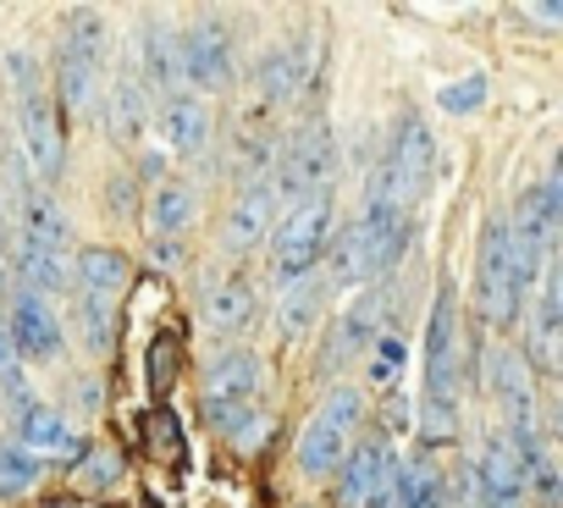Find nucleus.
Listing matches in <instances>:
<instances>
[{"label": "nucleus", "mask_w": 563, "mask_h": 508, "mask_svg": "<svg viewBox=\"0 0 563 508\" xmlns=\"http://www.w3.org/2000/svg\"><path fill=\"white\" fill-rule=\"evenodd\" d=\"M464 420V382H459V294L453 283L437 288L431 299V321H426V404H420V426L431 442L459 437Z\"/></svg>", "instance_id": "obj_1"}, {"label": "nucleus", "mask_w": 563, "mask_h": 508, "mask_svg": "<svg viewBox=\"0 0 563 508\" xmlns=\"http://www.w3.org/2000/svg\"><path fill=\"white\" fill-rule=\"evenodd\" d=\"M332 172H338L332 128H327L321 117H310V122H299V128L288 133V144H276V161H271L265 183H271V194H276L282 210H294V205L327 194V188H332Z\"/></svg>", "instance_id": "obj_2"}, {"label": "nucleus", "mask_w": 563, "mask_h": 508, "mask_svg": "<svg viewBox=\"0 0 563 508\" xmlns=\"http://www.w3.org/2000/svg\"><path fill=\"white\" fill-rule=\"evenodd\" d=\"M332 221H338L332 216V188L276 216V227H271V277L282 288L316 277L321 254H327V238H332Z\"/></svg>", "instance_id": "obj_3"}, {"label": "nucleus", "mask_w": 563, "mask_h": 508, "mask_svg": "<svg viewBox=\"0 0 563 508\" xmlns=\"http://www.w3.org/2000/svg\"><path fill=\"white\" fill-rule=\"evenodd\" d=\"M530 294L519 288V266H514V243H508V221L492 216L475 249V310L492 327H514L525 316Z\"/></svg>", "instance_id": "obj_4"}, {"label": "nucleus", "mask_w": 563, "mask_h": 508, "mask_svg": "<svg viewBox=\"0 0 563 508\" xmlns=\"http://www.w3.org/2000/svg\"><path fill=\"white\" fill-rule=\"evenodd\" d=\"M360 420H365V393L349 387V382L327 387L321 409H316V415L305 420V431H299V470H305L310 481H327V475L343 464V442L360 431Z\"/></svg>", "instance_id": "obj_5"}, {"label": "nucleus", "mask_w": 563, "mask_h": 508, "mask_svg": "<svg viewBox=\"0 0 563 508\" xmlns=\"http://www.w3.org/2000/svg\"><path fill=\"white\" fill-rule=\"evenodd\" d=\"M431 172H437V133L426 117H398L393 128V144H387V161H382V177L376 188L398 205V210H415L431 188Z\"/></svg>", "instance_id": "obj_6"}, {"label": "nucleus", "mask_w": 563, "mask_h": 508, "mask_svg": "<svg viewBox=\"0 0 563 508\" xmlns=\"http://www.w3.org/2000/svg\"><path fill=\"white\" fill-rule=\"evenodd\" d=\"M183 84L199 95H221L238 84V51H232V29L221 18H199L183 34Z\"/></svg>", "instance_id": "obj_7"}, {"label": "nucleus", "mask_w": 563, "mask_h": 508, "mask_svg": "<svg viewBox=\"0 0 563 508\" xmlns=\"http://www.w3.org/2000/svg\"><path fill=\"white\" fill-rule=\"evenodd\" d=\"M18 139H23V166L40 183H62V172H67V133H62V117H56L45 89L18 100Z\"/></svg>", "instance_id": "obj_8"}, {"label": "nucleus", "mask_w": 563, "mask_h": 508, "mask_svg": "<svg viewBox=\"0 0 563 508\" xmlns=\"http://www.w3.org/2000/svg\"><path fill=\"white\" fill-rule=\"evenodd\" d=\"M486 382H492V393H497V404H503V437L525 453V448L536 442V398H530V371H525V360L497 343V349L486 354Z\"/></svg>", "instance_id": "obj_9"}, {"label": "nucleus", "mask_w": 563, "mask_h": 508, "mask_svg": "<svg viewBox=\"0 0 563 508\" xmlns=\"http://www.w3.org/2000/svg\"><path fill=\"white\" fill-rule=\"evenodd\" d=\"M470 486H475V508H530L525 503V459L503 431L481 442V453L470 464Z\"/></svg>", "instance_id": "obj_10"}, {"label": "nucleus", "mask_w": 563, "mask_h": 508, "mask_svg": "<svg viewBox=\"0 0 563 508\" xmlns=\"http://www.w3.org/2000/svg\"><path fill=\"white\" fill-rule=\"evenodd\" d=\"M276 216H282V205H276L271 183H265V177H260V183H243V188H238V199L227 205L221 254H227V261H243V254H254V249L271 238Z\"/></svg>", "instance_id": "obj_11"}, {"label": "nucleus", "mask_w": 563, "mask_h": 508, "mask_svg": "<svg viewBox=\"0 0 563 508\" xmlns=\"http://www.w3.org/2000/svg\"><path fill=\"white\" fill-rule=\"evenodd\" d=\"M7 338H12V349H18V360H56L62 349H67V332H62V321H56V310L40 299V294H23V288H12V305H7Z\"/></svg>", "instance_id": "obj_12"}, {"label": "nucleus", "mask_w": 563, "mask_h": 508, "mask_svg": "<svg viewBox=\"0 0 563 508\" xmlns=\"http://www.w3.org/2000/svg\"><path fill=\"white\" fill-rule=\"evenodd\" d=\"M387 486H393V448L371 437L343 459L338 508H387Z\"/></svg>", "instance_id": "obj_13"}, {"label": "nucleus", "mask_w": 563, "mask_h": 508, "mask_svg": "<svg viewBox=\"0 0 563 508\" xmlns=\"http://www.w3.org/2000/svg\"><path fill=\"white\" fill-rule=\"evenodd\" d=\"M382 338V288H360L354 305L338 316L332 338H327V354H321V371H338V365H354L360 354H371V343Z\"/></svg>", "instance_id": "obj_14"}, {"label": "nucleus", "mask_w": 563, "mask_h": 508, "mask_svg": "<svg viewBox=\"0 0 563 508\" xmlns=\"http://www.w3.org/2000/svg\"><path fill=\"white\" fill-rule=\"evenodd\" d=\"M265 387V360L249 354V349H227L205 365V382H199V404L205 409H221V404H254Z\"/></svg>", "instance_id": "obj_15"}, {"label": "nucleus", "mask_w": 563, "mask_h": 508, "mask_svg": "<svg viewBox=\"0 0 563 508\" xmlns=\"http://www.w3.org/2000/svg\"><path fill=\"white\" fill-rule=\"evenodd\" d=\"M199 316L210 332L232 338L254 321V283L243 272H205V288H199Z\"/></svg>", "instance_id": "obj_16"}, {"label": "nucleus", "mask_w": 563, "mask_h": 508, "mask_svg": "<svg viewBox=\"0 0 563 508\" xmlns=\"http://www.w3.org/2000/svg\"><path fill=\"white\" fill-rule=\"evenodd\" d=\"M155 133L177 161H199L210 150V106L199 95H172L155 111Z\"/></svg>", "instance_id": "obj_17"}, {"label": "nucleus", "mask_w": 563, "mask_h": 508, "mask_svg": "<svg viewBox=\"0 0 563 508\" xmlns=\"http://www.w3.org/2000/svg\"><path fill=\"white\" fill-rule=\"evenodd\" d=\"M563 283H558V261L541 272V283H536V294H530V305H525V316H530V338H525V349H530V365L541 371V376H558V294Z\"/></svg>", "instance_id": "obj_18"}, {"label": "nucleus", "mask_w": 563, "mask_h": 508, "mask_svg": "<svg viewBox=\"0 0 563 508\" xmlns=\"http://www.w3.org/2000/svg\"><path fill=\"white\" fill-rule=\"evenodd\" d=\"M305 84H310V73H305V51H299V45H276V51H265L260 67H254V89H260V106H265V111L299 106Z\"/></svg>", "instance_id": "obj_19"}, {"label": "nucleus", "mask_w": 563, "mask_h": 508, "mask_svg": "<svg viewBox=\"0 0 563 508\" xmlns=\"http://www.w3.org/2000/svg\"><path fill=\"white\" fill-rule=\"evenodd\" d=\"M360 238H365V249H371V266H376V277L404 254V243H409V210H398L382 188H371V205H365V216H360Z\"/></svg>", "instance_id": "obj_20"}, {"label": "nucleus", "mask_w": 563, "mask_h": 508, "mask_svg": "<svg viewBox=\"0 0 563 508\" xmlns=\"http://www.w3.org/2000/svg\"><path fill=\"white\" fill-rule=\"evenodd\" d=\"M7 261H12V283H18L23 294H40L45 305L73 288V261H67V254H56V249L18 243V249H7Z\"/></svg>", "instance_id": "obj_21"}, {"label": "nucleus", "mask_w": 563, "mask_h": 508, "mask_svg": "<svg viewBox=\"0 0 563 508\" xmlns=\"http://www.w3.org/2000/svg\"><path fill=\"white\" fill-rule=\"evenodd\" d=\"M327 288H371L376 283V266H371V249H365V238H360V221H349L343 232H332L327 238Z\"/></svg>", "instance_id": "obj_22"}, {"label": "nucleus", "mask_w": 563, "mask_h": 508, "mask_svg": "<svg viewBox=\"0 0 563 508\" xmlns=\"http://www.w3.org/2000/svg\"><path fill=\"white\" fill-rule=\"evenodd\" d=\"M128 277H133L128 254L111 249V243H89L73 261V283H84V294H95V299H117L128 288Z\"/></svg>", "instance_id": "obj_23"}, {"label": "nucleus", "mask_w": 563, "mask_h": 508, "mask_svg": "<svg viewBox=\"0 0 563 508\" xmlns=\"http://www.w3.org/2000/svg\"><path fill=\"white\" fill-rule=\"evenodd\" d=\"M144 78L161 89V100L183 95V34L172 23L144 29Z\"/></svg>", "instance_id": "obj_24"}, {"label": "nucleus", "mask_w": 563, "mask_h": 508, "mask_svg": "<svg viewBox=\"0 0 563 508\" xmlns=\"http://www.w3.org/2000/svg\"><path fill=\"white\" fill-rule=\"evenodd\" d=\"M144 128H150L144 78H133V73H117V84H111V100H106V133H111L117 144H139V139H144Z\"/></svg>", "instance_id": "obj_25"}, {"label": "nucleus", "mask_w": 563, "mask_h": 508, "mask_svg": "<svg viewBox=\"0 0 563 508\" xmlns=\"http://www.w3.org/2000/svg\"><path fill=\"white\" fill-rule=\"evenodd\" d=\"M18 243H34V249H56V254H67L73 249V221H67V210L51 199V194H23V238Z\"/></svg>", "instance_id": "obj_26"}, {"label": "nucleus", "mask_w": 563, "mask_h": 508, "mask_svg": "<svg viewBox=\"0 0 563 508\" xmlns=\"http://www.w3.org/2000/svg\"><path fill=\"white\" fill-rule=\"evenodd\" d=\"M18 448L23 453H84V442L73 437V426L56 415V409H45V404H29L23 415H18Z\"/></svg>", "instance_id": "obj_27"}, {"label": "nucleus", "mask_w": 563, "mask_h": 508, "mask_svg": "<svg viewBox=\"0 0 563 508\" xmlns=\"http://www.w3.org/2000/svg\"><path fill=\"white\" fill-rule=\"evenodd\" d=\"M100 73H106V67H95V62L62 51V56H56V95H62V111L95 117V111H100Z\"/></svg>", "instance_id": "obj_28"}, {"label": "nucleus", "mask_w": 563, "mask_h": 508, "mask_svg": "<svg viewBox=\"0 0 563 508\" xmlns=\"http://www.w3.org/2000/svg\"><path fill=\"white\" fill-rule=\"evenodd\" d=\"M321 310H327V283L321 277H305L294 288H282V299H276V332L282 338H310L316 321H321Z\"/></svg>", "instance_id": "obj_29"}, {"label": "nucleus", "mask_w": 563, "mask_h": 508, "mask_svg": "<svg viewBox=\"0 0 563 508\" xmlns=\"http://www.w3.org/2000/svg\"><path fill=\"white\" fill-rule=\"evenodd\" d=\"M194 216H199V199H194L188 183H155L150 210H144L150 238H183V232L194 227Z\"/></svg>", "instance_id": "obj_30"}, {"label": "nucleus", "mask_w": 563, "mask_h": 508, "mask_svg": "<svg viewBox=\"0 0 563 508\" xmlns=\"http://www.w3.org/2000/svg\"><path fill=\"white\" fill-rule=\"evenodd\" d=\"M519 459H525V503L558 508V503H563V481H558V453H552V442L536 437Z\"/></svg>", "instance_id": "obj_31"}, {"label": "nucleus", "mask_w": 563, "mask_h": 508, "mask_svg": "<svg viewBox=\"0 0 563 508\" xmlns=\"http://www.w3.org/2000/svg\"><path fill=\"white\" fill-rule=\"evenodd\" d=\"M62 51H73V56H84V62H95V67H111V29H106V18L100 12H67V34H62Z\"/></svg>", "instance_id": "obj_32"}, {"label": "nucleus", "mask_w": 563, "mask_h": 508, "mask_svg": "<svg viewBox=\"0 0 563 508\" xmlns=\"http://www.w3.org/2000/svg\"><path fill=\"white\" fill-rule=\"evenodd\" d=\"M73 327H78L84 354H111V343H117V299L78 294V316H73Z\"/></svg>", "instance_id": "obj_33"}, {"label": "nucleus", "mask_w": 563, "mask_h": 508, "mask_svg": "<svg viewBox=\"0 0 563 508\" xmlns=\"http://www.w3.org/2000/svg\"><path fill=\"white\" fill-rule=\"evenodd\" d=\"M205 420H210L227 442H238L243 453L260 448V442H265V426H271V415L254 409V404H221V409H205Z\"/></svg>", "instance_id": "obj_34"}, {"label": "nucleus", "mask_w": 563, "mask_h": 508, "mask_svg": "<svg viewBox=\"0 0 563 508\" xmlns=\"http://www.w3.org/2000/svg\"><path fill=\"white\" fill-rule=\"evenodd\" d=\"M40 481V459L23 453L18 442H0V497H23Z\"/></svg>", "instance_id": "obj_35"}, {"label": "nucleus", "mask_w": 563, "mask_h": 508, "mask_svg": "<svg viewBox=\"0 0 563 508\" xmlns=\"http://www.w3.org/2000/svg\"><path fill=\"white\" fill-rule=\"evenodd\" d=\"M398 382H404V338H398V332H382V338L371 343V387L393 393Z\"/></svg>", "instance_id": "obj_36"}, {"label": "nucleus", "mask_w": 563, "mask_h": 508, "mask_svg": "<svg viewBox=\"0 0 563 508\" xmlns=\"http://www.w3.org/2000/svg\"><path fill=\"white\" fill-rule=\"evenodd\" d=\"M481 100H486V73H470V78H459L437 95V106L448 117H470V111H481Z\"/></svg>", "instance_id": "obj_37"}, {"label": "nucleus", "mask_w": 563, "mask_h": 508, "mask_svg": "<svg viewBox=\"0 0 563 508\" xmlns=\"http://www.w3.org/2000/svg\"><path fill=\"white\" fill-rule=\"evenodd\" d=\"M78 459H84V470H73V475H78V486L106 492V486H117V481H122V459H117V453H106V448H95V453H89V448H84Z\"/></svg>", "instance_id": "obj_38"}, {"label": "nucleus", "mask_w": 563, "mask_h": 508, "mask_svg": "<svg viewBox=\"0 0 563 508\" xmlns=\"http://www.w3.org/2000/svg\"><path fill=\"white\" fill-rule=\"evenodd\" d=\"M172 376H177V338L161 332V343L150 349V387L155 393H172Z\"/></svg>", "instance_id": "obj_39"}, {"label": "nucleus", "mask_w": 563, "mask_h": 508, "mask_svg": "<svg viewBox=\"0 0 563 508\" xmlns=\"http://www.w3.org/2000/svg\"><path fill=\"white\" fill-rule=\"evenodd\" d=\"M7 73H12V100H23V95L40 89V62L29 51H7Z\"/></svg>", "instance_id": "obj_40"}, {"label": "nucleus", "mask_w": 563, "mask_h": 508, "mask_svg": "<svg viewBox=\"0 0 563 508\" xmlns=\"http://www.w3.org/2000/svg\"><path fill=\"white\" fill-rule=\"evenodd\" d=\"M155 261L161 266H177L183 261V238H155Z\"/></svg>", "instance_id": "obj_41"}, {"label": "nucleus", "mask_w": 563, "mask_h": 508, "mask_svg": "<svg viewBox=\"0 0 563 508\" xmlns=\"http://www.w3.org/2000/svg\"><path fill=\"white\" fill-rule=\"evenodd\" d=\"M18 283H12V261H7V254H0V299H7Z\"/></svg>", "instance_id": "obj_42"}, {"label": "nucleus", "mask_w": 563, "mask_h": 508, "mask_svg": "<svg viewBox=\"0 0 563 508\" xmlns=\"http://www.w3.org/2000/svg\"><path fill=\"white\" fill-rule=\"evenodd\" d=\"M0 254H7V205H0Z\"/></svg>", "instance_id": "obj_43"}]
</instances>
